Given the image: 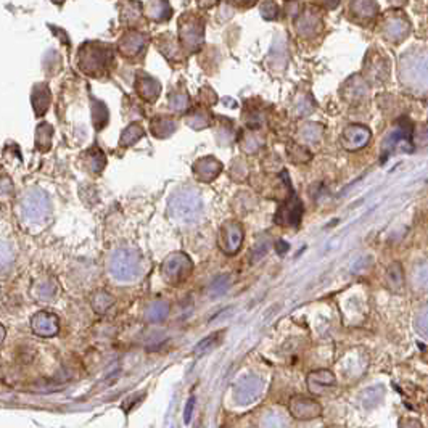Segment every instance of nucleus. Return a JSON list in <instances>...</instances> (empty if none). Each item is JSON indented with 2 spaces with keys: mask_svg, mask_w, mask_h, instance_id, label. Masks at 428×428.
Masks as SVG:
<instances>
[{
  "mask_svg": "<svg viewBox=\"0 0 428 428\" xmlns=\"http://www.w3.org/2000/svg\"><path fill=\"white\" fill-rule=\"evenodd\" d=\"M113 63H115V50L111 45L102 42H85L79 47L78 65L84 74L100 78L110 71Z\"/></svg>",
  "mask_w": 428,
  "mask_h": 428,
  "instance_id": "1",
  "label": "nucleus"
},
{
  "mask_svg": "<svg viewBox=\"0 0 428 428\" xmlns=\"http://www.w3.org/2000/svg\"><path fill=\"white\" fill-rule=\"evenodd\" d=\"M203 211V200L193 189L178 190L168 200V213L178 222H193Z\"/></svg>",
  "mask_w": 428,
  "mask_h": 428,
  "instance_id": "2",
  "label": "nucleus"
},
{
  "mask_svg": "<svg viewBox=\"0 0 428 428\" xmlns=\"http://www.w3.org/2000/svg\"><path fill=\"white\" fill-rule=\"evenodd\" d=\"M179 41L187 52H198L204 42V20L197 13H184L179 20Z\"/></svg>",
  "mask_w": 428,
  "mask_h": 428,
  "instance_id": "3",
  "label": "nucleus"
},
{
  "mask_svg": "<svg viewBox=\"0 0 428 428\" xmlns=\"http://www.w3.org/2000/svg\"><path fill=\"white\" fill-rule=\"evenodd\" d=\"M110 272L121 282H131L137 279L140 272L139 253L129 248L116 250L110 259Z\"/></svg>",
  "mask_w": 428,
  "mask_h": 428,
  "instance_id": "4",
  "label": "nucleus"
},
{
  "mask_svg": "<svg viewBox=\"0 0 428 428\" xmlns=\"http://www.w3.org/2000/svg\"><path fill=\"white\" fill-rule=\"evenodd\" d=\"M21 211L26 221L42 222L49 217L50 213V198L45 192L39 189H32L23 197Z\"/></svg>",
  "mask_w": 428,
  "mask_h": 428,
  "instance_id": "5",
  "label": "nucleus"
},
{
  "mask_svg": "<svg viewBox=\"0 0 428 428\" xmlns=\"http://www.w3.org/2000/svg\"><path fill=\"white\" fill-rule=\"evenodd\" d=\"M161 270H163L164 279L171 285H179L184 283L190 277V274L193 270V263L187 255L173 253L163 261Z\"/></svg>",
  "mask_w": 428,
  "mask_h": 428,
  "instance_id": "6",
  "label": "nucleus"
},
{
  "mask_svg": "<svg viewBox=\"0 0 428 428\" xmlns=\"http://www.w3.org/2000/svg\"><path fill=\"white\" fill-rule=\"evenodd\" d=\"M370 139H372V131H370L367 126L350 125L348 127H345L343 132H341L340 142L345 150L358 151L363 150L364 147H367Z\"/></svg>",
  "mask_w": 428,
  "mask_h": 428,
  "instance_id": "7",
  "label": "nucleus"
},
{
  "mask_svg": "<svg viewBox=\"0 0 428 428\" xmlns=\"http://www.w3.org/2000/svg\"><path fill=\"white\" fill-rule=\"evenodd\" d=\"M242 240H244V227L240 222L229 221L221 227L217 244L226 255H235L240 250Z\"/></svg>",
  "mask_w": 428,
  "mask_h": 428,
  "instance_id": "8",
  "label": "nucleus"
},
{
  "mask_svg": "<svg viewBox=\"0 0 428 428\" xmlns=\"http://www.w3.org/2000/svg\"><path fill=\"white\" fill-rule=\"evenodd\" d=\"M404 78L411 81V84L428 87V54L416 55L404 61Z\"/></svg>",
  "mask_w": 428,
  "mask_h": 428,
  "instance_id": "9",
  "label": "nucleus"
},
{
  "mask_svg": "<svg viewBox=\"0 0 428 428\" xmlns=\"http://www.w3.org/2000/svg\"><path fill=\"white\" fill-rule=\"evenodd\" d=\"M411 32V23L403 13H392L383 23V34L388 41L401 42Z\"/></svg>",
  "mask_w": 428,
  "mask_h": 428,
  "instance_id": "10",
  "label": "nucleus"
},
{
  "mask_svg": "<svg viewBox=\"0 0 428 428\" xmlns=\"http://www.w3.org/2000/svg\"><path fill=\"white\" fill-rule=\"evenodd\" d=\"M303 216V204L297 195H292L282 206L277 209L275 222L280 226H298Z\"/></svg>",
  "mask_w": 428,
  "mask_h": 428,
  "instance_id": "11",
  "label": "nucleus"
},
{
  "mask_svg": "<svg viewBox=\"0 0 428 428\" xmlns=\"http://www.w3.org/2000/svg\"><path fill=\"white\" fill-rule=\"evenodd\" d=\"M222 164L221 161H217L213 156H204V158H200L198 161H195L193 164V175L202 182H211L221 174Z\"/></svg>",
  "mask_w": 428,
  "mask_h": 428,
  "instance_id": "12",
  "label": "nucleus"
},
{
  "mask_svg": "<svg viewBox=\"0 0 428 428\" xmlns=\"http://www.w3.org/2000/svg\"><path fill=\"white\" fill-rule=\"evenodd\" d=\"M147 42H149V39H147L145 34H142V32L139 31H127L125 36L121 37L120 44H118V50L121 52L125 56H136L139 55L142 50L145 49Z\"/></svg>",
  "mask_w": 428,
  "mask_h": 428,
  "instance_id": "13",
  "label": "nucleus"
},
{
  "mask_svg": "<svg viewBox=\"0 0 428 428\" xmlns=\"http://www.w3.org/2000/svg\"><path fill=\"white\" fill-rule=\"evenodd\" d=\"M388 71L389 65L387 58H383L377 49L370 50L367 58H365V74H367V78L372 81H383L387 78Z\"/></svg>",
  "mask_w": 428,
  "mask_h": 428,
  "instance_id": "14",
  "label": "nucleus"
},
{
  "mask_svg": "<svg viewBox=\"0 0 428 428\" xmlns=\"http://www.w3.org/2000/svg\"><path fill=\"white\" fill-rule=\"evenodd\" d=\"M136 90L145 102H155L160 97L161 84L149 74H139L136 79Z\"/></svg>",
  "mask_w": 428,
  "mask_h": 428,
  "instance_id": "15",
  "label": "nucleus"
},
{
  "mask_svg": "<svg viewBox=\"0 0 428 428\" xmlns=\"http://www.w3.org/2000/svg\"><path fill=\"white\" fill-rule=\"evenodd\" d=\"M32 329L37 335L52 336L58 332V319L50 312H39L32 317Z\"/></svg>",
  "mask_w": 428,
  "mask_h": 428,
  "instance_id": "16",
  "label": "nucleus"
},
{
  "mask_svg": "<svg viewBox=\"0 0 428 428\" xmlns=\"http://www.w3.org/2000/svg\"><path fill=\"white\" fill-rule=\"evenodd\" d=\"M50 100H52V94H50L49 85H47L45 83L36 84L31 94V102H32V108H34L37 116L45 115L50 107Z\"/></svg>",
  "mask_w": 428,
  "mask_h": 428,
  "instance_id": "17",
  "label": "nucleus"
},
{
  "mask_svg": "<svg viewBox=\"0 0 428 428\" xmlns=\"http://www.w3.org/2000/svg\"><path fill=\"white\" fill-rule=\"evenodd\" d=\"M321 26H322L321 17L314 12H304L297 20V31L298 34L303 37H311L314 34H317Z\"/></svg>",
  "mask_w": 428,
  "mask_h": 428,
  "instance_id": "18",
  "label": "nucleus"
},
{
  "mask_svg": "<svg viewBox=\"0 0 428 428\" xmlns=\"http://www.w3.org/2000/svg\"><path fill=\"white\" fill-rule=\"evenodd\" d=\"M385 280H387L388 288L394 293L403 292L404 287H406V277H404V269L403 264L394 261L387 268V272H385Z\"/></svg>",
  "mask_w": 428,
  "mask_h": 428,
  "instance_id": "19",
  "label": "nucleus"
},
{
  "mask_svg": "<svg viewBox=\"0 0 428 428\" xmlns=\"http://www.w3.org/2000/svg\"><path fill=\"white\" fill-rule=\"evenodd\" d=\"M178 129V125L173 118L169 116H156L151 120V134H153L156 139H166V137H171Z\"/></svg>",
  "mask_w": 428,
  "mask_h": 428,
  "instance_id": "20",
  "label": "nucleus"
},
{
  "mask_svg": "<svg viewBox=\"0 0 428 428\" xmlns=\"http://www.w3.org/2000/svg\"><path fill=\"white\" fill-rule=\"evenodd\" d=\"M142 7L145 8V13L153 21H166L173 15L168 2H145L142 3Z\"/></svg>",
  "mask_w": 428,
  "mask_h": 428,
  "instance_id": "21",
  "label": "nucleus"
},
{
  "mask_svg": "<svg viewBox=\"0 0 428 428\" xmlns=\"http://www.w3.org/2000/svg\"><path fill=\"white\" fill-rule=\"evenodd\" d=\"M350 10L359 20H372L377 15L378 6L375 2H351Z\"/></svg>",
  "mask_w": 428,
  "mask_h": 428,
  "instance_id": "22",
  "label": "nucleus"
},
{
  "mask_svg": "<svg viewBox=\"0 0 428 428\" xmlns=\"http://www.w3.org/2000/svg\"><path fill=\"white\" fill-rule=\"evenodd\" d=\"M52 136H54V127L49 122H42L36 129V147L42 153L50 150L52 147Z\"/></svg>",
  "mask_w": 428,
  "mask_h": 428,
  "instance_id": "23",
  "label": "nucleus"
},
{
  "mask_svg": "<svg viewBox=\"0 0 428 428\" xmlns=\"http://www.w3.org/2000/svg\"><path fill=\"white\" fill-rule=\"evenodd\" d=\"M90 108H92L94 127L97 131L103 129V127L107 126V122H108V108H107V105H105L103 102H100V100H97V98H92V102H90Z\"/></svg>",
  "mask_w": 428,
  "mask_h": 428,
  "instance_id": "24",
  "label": "nucleus"
},
{
  "mask_svg": "<svg viewBox=\"0 0 428 428\" xmlns=\"http://www.w3.org/2000/svg\"><path fill=\"white\" fill-rule=\"evenodd\" d=\"M144 136H145V131H144V127H142L140 122H132V125H129L125 131H122L121 139H120V145L121 147H131V145L137 144V142H139Z\"/></svg>",
  "mask_w": 428,
  "mask_h": 428,
  "instance_id": "25",
  "label": "nucleus"
},
{
  "mask_svg": "<svg viewBox=\"0 0 428 428\" xmlns=\"http://www.w3.org/2000/svg\"><path fill=\"white\" fill-rule=\"evenodd\" d=\"M85 164H87V168L92 171V173L98 174L102 173L105 164H107V158H105L103 151L97 149V147H94V149H90L85 151Z\"/></svg>",
  "mask_w": 428,
  "mask_h": 428,
  "instance_id": "26",
  "label": "nucleus"
},
{
  "mask_svg": "<svg viewBox=\"0 0 428 428\" xmlns=\"http://www.w3.org/2000/svg\"><path fill=\"white\" fill-rule=\"evenodd\" d=\"M411 140V129L409 127H399V129L393 131L387 139H385L383 144V151H392L403 144V142Z\"/></svg>",
  "mask_w": 428,
  "mask_h": 428,
  "instance_id": "27",
  "label": "nucleus"
},
{
  "mask_svg": "<svg viewBox=\"0 0 428 428\" xmlns=\"http://www.w3.org/2000/svg\"><path fill=\"white\" fill-rule=\"evenodd\" d=\"M209 122H211V115L204 108H197L190 113V116H187V125L195 131L204 129L209 126Z\"/></svg>",
  "mask_w": 428,
  "mask_h": 428,
  "instance_id": "28",
  "label": "nucleus"
},
{
  "mask_svg": "<svg viewBox=\"0 0 428 428\" xmlns=\"http://www.w3.org/2000/svg\"><path fill=\"white\" fill-rule=\"evenodd\" d=\"M113 303H115V299L111 298V295L103 292V290L95 292L92 297V306L97 312H107Z\"/></svg>",
  "mask_w": 428,
  "mask_h": 428,
  "instance_id": "29",
  "label": "nucleus"
},
{
  "mask_svg": "<svg viewBox=\"0 0 428 428\" xmlns=\"http://www.w3.org/2000/svg\"><path fill=\"white\" fill-rule=\"evenodd\" d=\"M189 107V95L184 90H175L169 95V108L174 111H184Z\"/></svg>",
  "mask_w": 428,
  "mask_h": 428,
  "instance_id": "30",
  "label": "nucleus"
},
{
  "mask_svg": "<svg viewBox=\"0 0 428 428\" xmlns=\"http://www.w3.org/2000/svg\"><path fill=\"white\" fill-rule=\"evenodd\" d=\"M261 144H263V139H261V137L256 136L255 132H246L244 136V140H242V150H244L245 153L253 155L256 153V150L259 149Z\"/></svg>",
  "mask_w": 428,
  "mask_h": 428,
  "instance_id": "31",
  "label": "nucleus"
},
{
  "mask_svg": "<svg viewBox=\"0 0 428 428\" xmlns=\"http://www.w3.org/2000/svg\"><path fill=\"white\" fill-rule=\"evenodd\" d=\"M288 155L293 163H308V161L311 160V153H309V150L306 149V147H301L298 144H293L288 147Z\"/></svg>",
  "mask_w": 428,
  "mask_h": 428,
  "instance_id": "32",
  "label": "nucleus"
},
{
  "mask_svg": "<svg viewBox=\"0 0 428 428\" xmlns=\"http://www.w3.org/2000/svg\"><path fill=\"white\" fill-rule=\"evenodd\" d=\"M168 303L164 301H156L150 306L149 312H147V317L150 319V321H161V319H164L166 316H168Z\"/></svg>",
  "mask_w": 428,
  "mask_h": 428,
  "instance_id": "33",
  "label": "nucleus"
},
{
  "mask_svg": "<svg viewBox=\"0 0 428 428\" xmlns=\"http://www.w3.org/2000/svg\"><path fill=\"white\" fill-rule=\"evenodd\" d=\"M299 137L306 142H317L322 137V126L319 125H306L299 131Z\"/></svg>",
  "mask_w": 428,
  "mask_h": 428,
  "instance_id": "34",
  "label": "nucleus"
},
{
  "mask_svg": "<svg viewBox=\"0 0 428 428\" xmlns=\"http://www.w3.org/2000/svg\"><path fill=\"white\" fill-rule=\"evenodd\" d=\"M416 329L422 336L428 339V304H425V306L420 309V312L417 314Z\"/></svg>",
  "mask_w": 428,
  "mask_h": 428,
  "instance_id": "35",
  "label": "nucleus"
},
{
  "mask_svg": "<svg viewBox=\"0 0 428 428\" xmlns=\"http://www.w3.org/2000/svg\"><path fill=\"white\" fill-rule=\"evenodd\" d=\"M229 275H220L214 282L211 283V287H209V293L213 295V297H220V295H222L227 290V287H229Z\"/></svg>",
  "mask_w": 428,
  "mask_h": 428,
  "instance_id": "36",
  "label": "nucleus"
},
{
  "mask_svg": "<svg viewBox=\"0 0 428 428\" xmlns=\"http://www.w3.org/2000/svg\"><path fill=\"white\" fill-rule=\"evenodd\" d=\"M269 240H261L256 244L253 253H251V263H258V261H261L264 258L266 255H268L269 251Z\"/></svg>",
  "mask_w": 428,
  "mask_h": 428,
  "instance_id": "37",
  "label": "nucleus"
},
{
  "mask_svg": "<svg viewBox=\"0 0 428 428\" xmlns=\"http://www.w3.org/2000/svg\"><path fill=\"white\" fill-rule=\"evenodd\" d=\"M261 13H263L266 20H275L279 17V8L274 2H264L261 6Z\"/></svg>",
  "mask_w": 428,
  "mask_h": 428,
  "instance_id": "38",
  "label": "nucleus"
},
{
  "mask_svg": "<svg viewBox=\"0 0 428 428\" xmlns=\"http://www.w3.org/2000/svg\"><path fill=\"white\" fill-rule=\"evenodd\" d=\"M214 340H216V335H211V336H209V339H206L204 341H202V343H200V345L197 346V350H195V353H200V351L208 350V348H209V345H211Z\"/></svg>",
  "mask_w": 428,
  "mask_h": 428,
  "instance_id": "39",
  "label": "nucleus"
},
{
  "mask_svg": "<svg viewBox=\"0 0 428 428\" xmlns=\"http://www.w3.org/2000/svg\"><path fill=\"white\" fill-rule=\"evenodd\" d=\"M193 404H195V399L190 398L189 403H187V407H185V423L190 422V414H192V409H193Z\"/></svg>",
  "mask_w": 428,
  "mask_h": 428,
  "instance_id": "40",
  "label": "nucleus"
},
{
  "mask_svg": "<svg viewBox=\"0 0 428 428\" xmlns=\"http://www.w3.org/2000/svg\"><path fill=\"white\" fill-rule=\"evenodd\" d=\"M10 192H13V185H12V182H8L7 178H3L2 179V195H7Z\"/></svg>",
  "mask_w": 428,
  "mask_h": 428,
  "instance_id": "41",
  "label": "nucleus"
},
{
  "mask_svg": "<svg viewBox=\"0 0 428 428\" xmlns=\"http://www.w3.org/2000/svg\"><path fill=\"white\" fill-rule=\"evenodd\" d=\"M287 250H288V245L285 244V242H279V244H277V251H279V253H285V251H287Z\"/></svg>",
  "mask_w": 428,
  "mask_h": 428,
  "instance_id": "42",
  "label": "nucleus"
}]
</instances>
